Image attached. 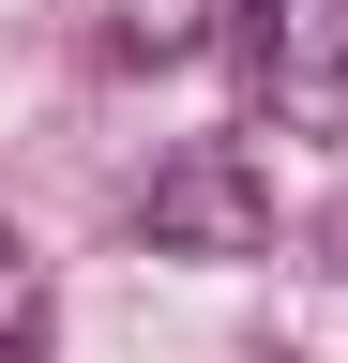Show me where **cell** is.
I'll list each match as a JSON object with an SVG mask.
<instances>
[{"instance_id": "cell-3", "label": "cell", "mask_w": 348, "mask_h": 363, "mask_svg": "<svg viewBox=\"0 0 348 363\" xmlns=\"http://www.w3.org/2000/svg\"><path fill=\"white\" fill-rule=\"evenodd\" d=\"M0 363H30V348H0Z\"/></svg>"}, {"instance_id": "cell-1", "label": "cell", "mask_w": 348, "mask_h": 363, "mask_svg": "<svg viewBox=\"0 0 348 363\" xmlns=\"http://www.w3.org/2000/svg\"><path fill=\"white\" fill-rule=\"evenodd\" d=\"M137 227H152V257H273V182H257L242 136H182L152 167Z\"/></svg>"}, {"instance_id": "cell-2", "label": "cell", "mask_w": 348, "mask_h": 363, "mask_svg": "<svg viewBox=\"0 0 348 363\" xmlns=\"http://www.w3.org/2000/svg\"><path fill=\"white\" fill-rule=\"evenodd\" d=\"M257 76H273V121L348 136V0H273V45H257Z\"/></svg>"}]
</instances>
